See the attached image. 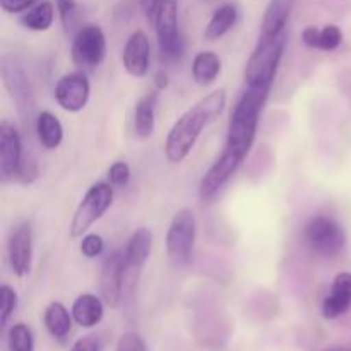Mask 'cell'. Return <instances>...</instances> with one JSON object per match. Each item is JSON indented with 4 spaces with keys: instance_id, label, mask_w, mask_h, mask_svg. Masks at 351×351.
Returning a JSON list of instances; mask_svg holds the SVG:
<instances>
[{
    "instance_id": "cell-26",
    "label": "cell",
    "mask_w": 351,
    "mask_h": 351,
    "mask_svg": "<svg viewBox=\"0 0 351 351\" xmlns=\"http://www.w3.org/2000/svg\"><path fill=\"white\" fill-rule=\"evenodd\" d=\"M343 33L335 24H328L321 29V38H319V50L332 51L341 45Z\"/></svg>"
},
{
    "instance_id": "cell-37",
    "label": "cell",
    "mask_w": 351,
    "mask_h": 351,
    "mask_svg": "<svg viewBox=\"0 0 351 351\" xmlns=\"http://www.w3.org/2000/svg\"><path fill=\"white\" fill-rule=\"evenodd\" d=\"M168 74L165 71H158L154 74V86H156L158 91H163V89L168 88Z\"/></svg>"
},
{
    "instance_id": "cell-20",
    "label": "cell",
    "mask_w": 351,
    "mask_h": 351,
    "mask_svg": "<svg viewBox=\"0 0 351 351\" xmlns=\"http://www.w3.org/2000/svg\"><path fill=\"white\" fill-rule=\"evenodd\" d=\"M72 314H69L67 308L60 302H51L43 314V322L47 331L55 339H64L72 329Z\"/></svg>"
},
{
    "instance_id": "cell-25",
    "label": "cell",
    "mask_w": 351,
    "mask_h": 351,
    "mask_svg": "<svg viewBox=\"0 0 351 351\" xmlns=\"http://www.w3.org/2000/svg\"><path fill=\"white\" fill-rule=\"evenodd\" d=\"M9 351H34V336L29 326L17 322L9 329Z\"/></svg>"
},
{
    "instance_id": "cell-27",
    "label": "cell",
    "mask_w": 351,
    "mask_h": 351,
    "mask_svg": "<svg viewBox=\"0 0 351 351\" xmlns=\"http://www.w3.org/2000/svg\"><path fill=\"white\" fill-rule=\"evenodd\" d=\"M0 298H2V317L0 319H2V328H5L10 315L14 314V311L17 307V293L9 285H2V288H0Z\"/></svg>"
},
{
    "instance_id": "cell-11",
    "label": "cell",
    "mask_w": 351,
    "mask_h": 351,
    "mask_svg": "<svg viewBox=\"0 0 351 351\" xmlns=\"http://www.w3.org/2000/svg\"><path fill=\"white\" fill-rule=\"evenodd\" d=\"M23 144L16 127L9 122L0 125V173L3 182L17 178L21 163H23Z\"/></svg>"
},
{
    "instance_id": "cell-9",
    "label": "cell",
    "mask_w": 351,
    "mask_h": 351,
    "mask_svg": "<svg viewBox=\"0 0 351 351\" xmlns=\"http://www.w3.org/2000/svg\"><path fill=\"white\" fill-rule=\"evenodd\" d=\"M89 93H91V86L82 72L62 75L55 86V99L58 106L71 113L81 112L88 105Z\"/></svg>"
},
{
    "instance_id": "cell-14",
    "label": "cell",
    "mask_w": 351,
    "mask_h": 351,
    "mask_svg": "<svg viewBox=\"0 0 351 351\" xmlns=\"http://www.w3.org/2000/svg\"><path fill=\"white\" fill-rule=\"evenodd\" d=\"M351 308V273H339L332 280L331 291L322 302V317L326 321L345 315Z\"/></svg>"
},
{
    "instance_id": "cell-24",
    "label": "cell",
    "mask_w": 351,
    "mask_h": 351,
    "mask_svg": "<svg viewBox=\"0 0 351 351\" xmlns=\"http://www.w3.org/2000/svg\"><path fill=\"white\" fill-rule=\"evenodd\" d=\"M53 19H55L53 3L40 2L38 5L31 7V9L21 17V23H23V26H26L27 29L47 31L48 27L53 24Z\"/></svg>"
},
{
    "instance_id": "cell-8",
    "label": "cell",
    "mask_w": 351,
    "mask_h": 351,
    "mask_svg": "<svg viewBox=\"0 0 351 351\" xmlns=\"http://www.w3.org/2000/svg\"><path fill=\"white\" fill-rule=\"evenodd\" d=\"M125 269V252H122V250L112 252L103 263L101 276H99V291H101V298L108 307L115 308L122 300Z\"/></svg>"
},
{
    "instance_id": "cell-5",
    "label": "cell",
    "mask_w": 351,
    "mask_h": 351,
    "mask_svg": "<svg viewBox=\"0 0 351 351\" xmlns=\"http://www.w3.org/2000/svg\"><path fill=\"white\" fill-rule=\"evenodd\" d=\"M304 242L317 256L335 257L345 249L346 235L336 219L329 216H315L305 226Z\"/></svg>"
},
{
    "instance_id": "cell-34",
    "label": "cell",
    "mask_w": 351,
    "mask_h": 351,
    "mask_svg": "<svg viewBox=\"0 0 351 351\" xmlns=\"http://www.w3.org/2000/svg\"><path fill=\"white\" fill-rule=\"evenodd\" d=\"M38 0H0V5L7 14H19L31 9Z\"/></svg>"
},
{
    "instance_id": "cell-4",
    "label": "cell",
    "mask_w": 351,
    "mask_h": 351,
    "mask_svg": "<svg viewBox=\"0 0 351 351\" xmlns=\"http://www.w3.org/2000/svg\"><path fill=\"white\" fill-rule=\"evenodd\" d=\"M113 202V185L106 182H98L91 185L79 202L71 223V237H82L106 211Z\"/></svg>"
},
{
    "instance_id": "cell-1",
    "label": "cell",
    "mask_w": 351,
    "mask_h": 351,
    "mask_svg": "<svg viewBox=\"0 0 351 351\" xmlns=\"http://www.w3.org/2000/svg\"><path fill=\"white\" fill-rule=\"evenodd\" d=\"M226 105L225 89H218L195 103L170 129L165 143V156L170 163H180L191 154L208 123L215 122Z\"/></svg>"
},
{
    "instance_id": "cell-12",
    "label": "cell",
    "mask_w": 351,
    "mask_h": 351,
    "mask_svg": "<svg viewBox=\"0 0 351 351\" xmlns=\"http://www.w3.org/2000/svg\"><path fill=\"white\" fill-rule=\"evenodd\" d=\"M7 252L14 274L19 278L26 276L31 271L33 261V230L29 223H23L10 233Z\"/></svg>"
},
{
    "instance_id": "cell-10",
    "label": "cell",
    "mask_w": 351,
    "mask_h": 351,
    "mask_svg": "<svg viewBox=\"0 0 351 351\" xmlns=\"http://www.w3.org/2000/svg\"><path fill=\"white\" fill-rule=\"evenodd\" d=\"M245 158L240 156L235 151L225 147L221 156L216 160V163L206 171V175L201 180V187H199V194L202 199H211L213 195H216L219 192V189L230 180L233 173L237 171V168L242 165V161Z\"/></svg>"
},
{
    "instance_id": "cell-28",
    "label": "cell",
    "mask_w": 351,
    "mask_h": 351,
    "mask_svg": "<svg viewBox=\"0 0 351 351\" xmlns=\"http://www.w3.org/2000/svg\"><path fill=\"white\" fill-rule=\"evenodd\" d=\"M103 249H105V242L99 235L96 233H89V235L82 237L81 240V245H79V250L84 257L88 259H95V257L101 256Z\"/></svg>"
},
{
    "instance_id": "cell-3",
    "label": "cell",
    "mask_w": 351,
    "mask_h": 351,
    "mask_svg": "<svg viewBox=\"0 0 351 351\" xmlns=\"http://www.w3.org/2000/svg\"><path fill=\"white\" fill-rule=\"evenodd\" d=\"M287 31L276 36H261L245 65L247 86L271 89L287 47Z\"/></svg>"
},
{
    "instance_id": "cell-35",
    "label": "cell",
    "mask_w": 351,
    "mask_h": 351,
    "mask_svg": "<svg viewBox=\"0 0 351 351\" xmlns=\"http://www.w3.org/2000/svg\"><path fill=\"white\" fill-rule=\"evenodd\" d=\"M71 351H101V346H99V339L96 336H82L77 341L72 345Z\"/></svg>"
},
{
    "instance_id": "cell-32",
    "label": "cell",
    "mask_w": 351,
    "mask_h": 351,
    "mask_svg": "<svg viewBox=\"0 0 351 351\" xmlns=\"http://www.w3.org/2000/svg\"><path fill=\"white\" fill-rule=\"evenodd\" d=\"M115 351H147V346L137 332H125L120 336Z\"/></svg>"
},
{
    "instance_id": "cell-7",
    "label": "cell",
    "mask_w": 351,
    "mask_h": 351,
    "mask_svg": "<svg viewBox=\"0 0 351 351\" xmlns=\"http://www.w3.org/2000/svg\"><path fill=\"white\" fill-rule=\"evenodd\" d=\"M106 57V38L99 26L79 29L72 43V60L79 67H98Z\"/></svg>"
},
{
    "instance_id": "cell-29",
    "label": "cell",
    "mask_w": 351,
    "mask_h": 351,
    "mask_svg": "<svg viewBox=\"0 0 351 351\" xmlns=\"http://www.w3.org/2000/svg\"><path fill=\"white\" fill-rule=\"evenodd\" d=\"M184 50H185V45H184V40H182V36H178L177 40L173 41H168V43L160 45L161 58H163L165 62H168V64H175V62L180 60L182 55H184Z\"/></svg>"
},
{
    "instance_id": "cell-17",
    "label": "cell",
    "mask_w": 351,
    "mask_h": 351,
    "mask_svg": "<svg viewBox=\"0 0 351 351\" xmlns=\"http://www.w3.org/2000/svg\"><path fill=\"white\" fill-rule=\"evenodd\" d=\"M71 314L74 317L75 324L89 329L101 322L103 315H105V307H103V302L96 295L82 293L72 304Z\"/></svg>"
},
{
    "instance_id": "cell-36",
    "label": "cell",
    "mask_w": 351,
    "mask_h": 351,
    "mask_svg": "<svg viewBox=\"0 0 351 351\" xmlns=\"http://www.w3.org/2000/svg\"><path fill=\"white\" fill-rule=\"evenodd\" d=\"M319 38H321V29L315 26H307L302 33V40L308 48H319Z\"/></svg>"
},
{
    "instance_id": "cell-38",
    "label": "cell",
    "mask_w": 351,
    "mask_h": 351,
    "mask_svg": "<svg viewBox=\"0 0 351 351\" xmlns=\"http://www.w3.org/2000/svg\"><path fill=\"white\" fill-rule=\"evenodd\" d=\"M158 3H160V0H141V5H143L144 12H146V16L149 17V19H153L154 17Z\"/></svg>"
},
{
    "instance_id": "cell-39",
    "label": "cell",
    "mask_w": 351,
    "mask_h": 351,
    "mask_svg": "<svg viewBox=\"0 0 351 351\" xmlns=\"http://www.w3.org/2000/svg\"><path fill=\"white\" fill-rule=\"evenodd\" d=\"M326 351H348V350H326Z\"/></svg>"
},
{
    "instance_id": "cell-22",
    "label": "cell",
    "mask_w": 351,
    "mask_h": 351,
    "mask_svg": "<svg viewBox=\"0 0 351 351\" xmlns=\"http://www.w3.org/2000/svg\"><path fill=\"white\" fill-rule=\"evenodd\" d=\"M221 72V60L215 51H201L195 55L192 64V77L197 84L209 86Z\"/></svg>"
},
{
    "instance_id": "cell-6",
    "label": "cell",
    "mask_w": 351,
    "mask_h": 351,
    "mask_svg": "<svg viewBox=\"0 0 351 351\" xmlns=\"http://www.w3.org/2000/svg\"><path fill=\"white\" fill-rule=\"evenodd\" d=\"M195 243V216L192 209L182 208L175 213L167 232V254L175 266L191 261Z\"/></svg>"
},
{
    "instance_id": "cell-30",
    "label": "cell",
    "mask_w": 351,
    "mask_h": 351,
    "mask_svg": "<svg viewBox=\"0 0 351 351\" xmlns=\"http://www.w3.org/2000/svg\"><path fill=\"white\" fill-rule=\"evenodd\" d=\"M57 9L65 31H71L75 19H77V3H75V0H57Z\"/></svg>"
},
{
    "instance_id": "cell-23",
    "label": "cell",
    "mask_w": 351,
    "mask_h": 351,
    "mask_svg": "<svg viewBox=\"0 0 351 351\" xmlns=\"http://www.w3.org/2000/svg\"><path fill=\"white\" fill-rule=\"evenodd\" d=\"M237 17H239L237 7L233 3H225V5L215 10V14H213V17L209 19L208 26L204 29V36L211 41L219 40V38L225 36L235 26Z\"/></svg>"
},
{
    "instance_id": "cell-19",
    "label": "cell",
    "mask_w": 351,
    "mask_h": 351,
    "mask_svg": "<svg viewBox=\"0 0 351 351\" xmlns=\"http://www.w3.org/2000/svg\"><path fill=\"white\" fill-rule=\"evenodd\" d=\"M151 249H153V233L147 228H139L137 232H134L125 250H123L125 252L127 269H143L147 257H149Z\"/></svg>"
},
{
    "instance_id": "cell-16",
    "label": "cell",
    "mask_w": 351,
    "mask_h": 351,
    "mask_svg": "<svg viewBox=\"0 0 351 351\" xmlns=\"http://www.w3.org/2000/svg\"><path fill=\"white\" fill-rule=\"evenodd\" d=\"M153 21L160 45L173 41L180 36V33H178L177 0H160Z\"/></svg>"
},
{
    "instance_id": "cell-13",
    "label": "cell",
    "mask_w": 351,
    "mask_h": 351,
    "mask_svg": "<svg viewBox=\"0 0 351 351\" xmlns=\"http://www.w3.org/2000/svg\"><path fill=\"white\" fill-rule=\"evenodd\" d=\"M151 43L144 31H134L123 47V67L132 77H144L149 71Z\"/></svg>"
},
{
    "instance_id": "cell-21",
    "label": "cell",
    "mask_w": 351,
    "mask_h": 351,
    "mask_svg": "<svg viewBox=\"0 0 351 351\" xmlns=\"http://www.w3.org/2000/svg\"><path fill=\"white\" fill-rule=\"evenodd\" d=\"M38 141L45 149H55L64 139V127L51 112H41L36 119Z\"/></svg>"
},
{
    "instance_id": "cell-31",
    "label": "cell",
    "mask_w": 351,
    "mask_h": 351,
    "mask_svg": "<svg viewBox=\"0 0 351 351\" xmlns=\"http://www.w3.org/2000/svg\"><path fill=\"white\" fill-rule=\"evenodd\" d=\"M108 180L112 185L123 187L130 180V167L125 161H115L108 170Z\"/></svg>"
},
{
    "instance_id": "cell-2",
    "label": "cell",
    "mask_w": 351,
    "mask_h": 351,
    "mask_svg": "<svg viewBox=\"0 0 351 351\" xmlns=\"http://www.w3.org/2000/svg\"><path fill=\"white\" fill-rule=\"evenodd\" d=\"M269 91L271 89L267 88L247 86L230 117L226 147L239 153L242 158H247V154L252 149L257 127H259L261 112L266 105Z\"/></svg>"
},
{
    "instance_id": "cell-15",
    "label": "cell",
    "mask_w": 351,
    "mask_h": 351,
    "mask_svg": "<svg viewBox=\"0 0 351 351\" xmlns=\"http://www.w3.org/2000/svg\"><path fill=\"white\" fill-rule=\"evenodd\" d=\"M295 2L297 0H271L264 12L263 24H261V36H276L287 31Z\"/></svg>"
},
{
    "instance_id": "cell-18",
    "label": "cell",
    "mask_w": 351,
    "mask_h": 351,
    "mask_svg": "<svg viewBox=\"0 0 351 351\" xmlns=\"http://www.w3.org/2000/svg\"><path fill=\"white\" fill-rule=\"evenodd\" d=\"M160 93L153 91L144 95L136 103V112H134V130L139 139H147L153 136L154 119H156V106Z\"/></svg>"
},
{
    "instance_id": "cell-33",
    "label": "cell",
    "mask_w": 351,
    "mask_h": 351,
    "mask_svg": "<svg viewBox=\"0 0 351 351\" xmlns=\"http://www.w3.org/2000/svg\"><path fill=\"white\" fill-rule=\"evenodd\" d=\"M36 177H38L36 163H34L33 158H29L24 154L23 163H21V168H19V173H17V178H19L23 184H31V182H33Z\"/></svg>"
}]
</instances>
